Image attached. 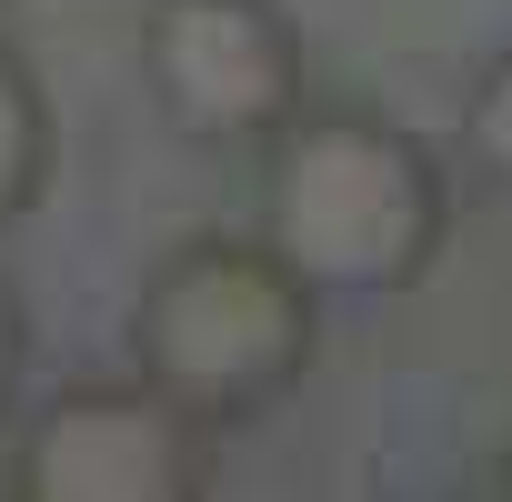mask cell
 Segmentation results:
<instances>
[{
  "label": "cell",
  "instance_id": "cell-3",
  "mask_svg": "<svg viewBox=\"0 0 512 502\" xmlns=\"http://www.w3.org/2000/svg\"><path fill=\"white\" fill-rule=\"evenodd\" d=\"M141 81L181 141L262 151L302 111V31L282 0H141Z\"/></svg>",
  "mask_w": 512,
  "mask_h": 502
},
{
  "label": "cell",
  "instance_id": "cell-7",
  "mask_svg": "<svg viewBox=\"0 0 512 502\" xmlns=\"http://www.w3.org/2000/svg\"><path fill=\"white\" fill-rule=\"evenodd\" d=\"M21 362H31V322H21V292L0 282V412H11V392H21Z\"/></svg>",
  "mask_w": 512,
  "mask_h": 502
},
{
  "label": "cell",
  "instance_id": "cell-6",
  "mask_svg": "<svg viewBox=\"0 0 512 502\" xmlns=\"http://www.w3.org/2000/svg\"><path fill=\"white\" fill-rule=\"evenodd\" d=\"M462 141H472V161L512 191V51L472 81V111H462Z\"/></svg>",
  "mask_w": 512,
  "mask_h": 502
},
{
  "label": "cell",
  "instance_id": "cell-8",
  "mask_svg": "<svg viewBox=\"0 0 512 502\" xmlns=\"http://www.w3.org/2000/svg\"><path fill=\"white\" fill-rule=\"evenodd\" d=\"M492 492H512V462H502V472H492Z\"/></svg>",
  "mask_w": 512,
  "mask_h": 502
},
{
  "label": "cell",
  "instance_id": "cell-4",
  "mask_svg": "<svg viewBox=\"0 0 512 502\" xmlns=\"http://www.w3.org/2000/svg\"><path fill=\"white\" fill-rule=\"evenodd\" d=\"M11 492L31 502H201L211 492V422L171 392L131 382H71L41 402Z\"/></svg>",
  "mask_w": 512,
  "mask_h": 502
},
{
  "label": "cell",
  "instance_id": "cell-1",
  "mask_svg": "<svg viewBox=\"0 0 512 502\" xmlns=\"http://www.w3.org/2000/svg\"><path fill=\"white\" fill-rule=\"evenodd\" d=\"M262 241L312 292H412L452 241L442 151L392 111H292L262 141Z\"/></svg>",
  "mask_w": 512,
  "mask_h": 502
},
{
  "label": "cell",
  "instance_id": "cell-2",
  "mask_svg": "<svg viewBox=\"0 0 512 502\" xmlns=\"http://www.w3.org/2000/svg\"><path fill=\"white\" fill-rule=\"evenodd\" d=\"M312 302L322 292L272 241L201 231V241L161 251L131 292V372L201 422H251L302 392L312 342H322Z\"/></svg>",
  "mask_w": 512,
  "mask_h": 502
},
{
  "label": "cell",
  "instance_id": "cell-5",
  "mask_svg": "<svg viewBox=\"0 0 512 502\" xmlns=\"http://www.w3.org/2000/svg\"><path fill=\"white\" fill-rule=\"evenodd\" d=\"M51 161H61V131H51V91L41 71L0 41V231H11L41 191H51Z\"/></svg>",
  "mask_w": 512,
  "mask_h": 502
}]
</instances>
